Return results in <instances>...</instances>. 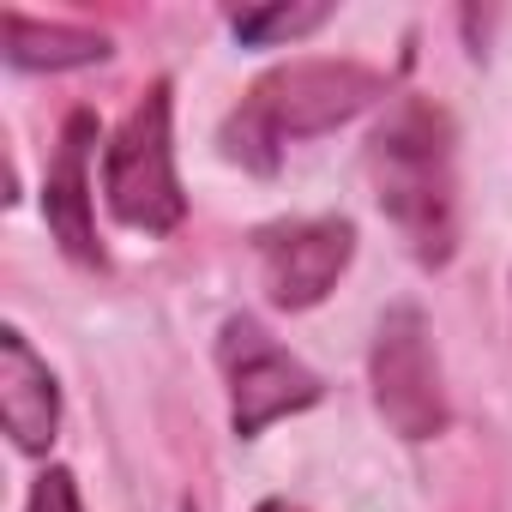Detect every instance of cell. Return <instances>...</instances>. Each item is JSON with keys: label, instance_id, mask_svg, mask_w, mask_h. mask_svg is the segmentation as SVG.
<instances>
[{"label": "cell", "instance_id": "obj_1", "mask_svg": "<svg viewBox=\"0 0 512 512\" xmlns=\"http://www.w3.org/2000/svg\"><path fill=\"white\" fill-rule=\"evenodd\" d=\"M368 175L380 211L398 223L422 266H446L458 247V175L452 121L428 97H404L368 139Z\"/></svg>", "mask_w": 512, "mask_h": 512}, {"label": "cell", "instance_id": "obj_2", "mask_svg": "<svg viewBox=\"0 0 512 512\" xmlns=\"http://www.w3.org/2000/svg\"><path fill=\"white\" fill-rule=\"evenodd\" d=\"M380 91H386V79L374 67H356V61H290V67L266 73L241 97V109L223 127V151L235 163H247V169L272 175L284 145L344 127Z\"/></svg>", "mask_w": 512, "mask_h": 512}, {"label": "cell", "instance_id": "obj_3", "mask_svg": "<svg viewBox=\"0 0 512 512\" xmlns=\"http://www.w3.org/2000/svg\"><path fill=\"white\" fill-rule=\"evenodd\" d=\"M103 199L127 229L169 235L187 217V193L175 175V139H169V85L157 79L133 115L115 127L103 151Z\"/></svg>", "mask_w": 512, "mask_h": 512}, {"label": "cell", "instance_id": "obj_4", "mask_svg": "<svg viewBox=\"0 0 512 512\" xmlns=\"http://www.w3.org/2000/svg\"><path fill=\"white\" fill-rule=\"evenodd\" d=\"M217 362H223V380H229V422L241 440L266 434L278 416H296L308 404H320V374L302 368L260 320L235 314L217 338Z\"/></svg>", "mask_w": 512, "mask_h": 512}, {"label": "cell", "instance_id": "obj_5", "mask_svg": "<svg viewBox=\"0 0 512 512\" xmlns=\"http://www.w3.org/2000/svg\"><path fill=\"white\" fill-rule=\"evenodd\" d=\"M368 380H374V404H380V416H386L392 434H404V440L446 434L452 410H446L440 356H434L422 308H392L380 320L374 350H368Z\"/></svg>", "mask_w": 512, "mask_h": 512}, {"label": "cell", "instance_id": "obj_6", "mask_svg": "<svg viewBox=\"0 0 512 512\" xmlns=\"http://www.w3.org/2000/svg\"><path fill=\"white\" fill-rule=\"evenodd\" d=\"M253 253H260V278H266V296L278 308H314L344 278L350 253H356V229L344 217L272 223L253 235Z\"/></svg>", "mask_w": 512, "mask_h": 512}, {"label": "cell", "instance_id": "obj_7", "mask_svg": "<svg viewBox=\"0 0 512 512\" xmlns=\"http://www.w3.org/2000/svg\"><path fill=\"white\" fill-rule=\"evenodd\" d=\"M91 145H97V121L79 109V115L61 127V151H55L49 181H43V217H49V235L73 253L79 266H103L97 223H91Z\"/></svg>", "mask_w": 512, "mask_h": 512}, {"label": "cell", "instance_id": "obj_8", "mask_svg": "<svg viewBox=\"0 0 512 512\" xmlns=\"http://www.w3.org/2000/svg\"><path fill=\"white\" fill-rule=\"evenodd\" d=\"M0 416L19 452H49L55 428H61V386L49 374V362L25 344V332H0Z\"/></svg>", "mask_w": 512, "mask_h": 512}, {"label": "cell", "instance_id": "obj_9", "mask_svg": "<svg viewBox=\"0 0 512 512\" xmlns=\"http://www.w3.org/2000/svg\"><path fill=\"white\" fill-rule=\"evenodd\" d=\"M109 55V37L103 31H85V25H37L25 13H7V61L13 67H91Z\"/></svg>", "mask_w": 512, "mask_h": 512}, {"label": "cell", "instance_id": "obj_10", "mask_svg": "<svg viewBox=\"0 0 512 512\" xmlns=\"http://www.w3.org/2000/svg\"><path fill=\"white\" fill-rule=\"evenodd\" d=\"M332 19V7H266V13H235V37L241 43H296L308 31H320Z\"/></svg>", "mask_w": 512, "mask_h": 512}, {"label": "cell", "instance_id": "obj_11", "mask_svg": "<svg viewBox=\"0 0 512 512\" xmlns=\"http://www.w3.org/2000/svg\"><path fill=\"white\" fill-rule=\"evenodd\" d=\"M25 512H85V506H79V482H73L67 470H43Z\"/></svg>", "mask_w": 512, "mask_h": 512}, {"label": "cell", "instance_id": "obj_12", "mask_svg": "<svg viewBox=\"0 0 512 512\" xmlns=\"http://www.w3.org/2000/svg\"><path fill=\"white\" fill-rule=\"evenodd\" d=\"M253 512H302V506H290V500H266V506H253Z\"/></svg>", "mask_w": 512, "mask_h": 512}]
</instances>
